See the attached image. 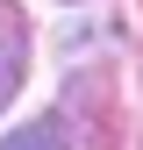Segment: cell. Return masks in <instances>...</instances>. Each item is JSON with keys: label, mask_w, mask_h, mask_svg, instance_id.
<instances>
[{"label": "cell", "mask_w": 143, "mask_h": 150, "mask_svg": "<svg viewBox=\"0 0 143 150\" xmlns=\"http://www.w3.org/2000/svg\"><path fill=\"white\" fill-rule=\"evenodd\" d=\"M57 122H64V129L86 122L79 150H115V107H107V79H100V71H79V79H72V100H64Z\"/></svg>", "instance_id": "cell-1"}, {"label": "cell", "mask_w": 143, "mask_h": 150, "mask_svg": "<svg viewBox=\"0 0 143 150\" xmlns=\"http://www.w3.org/2000/svg\"><path fill=\"white\" fill-rule=\"evenodd\" d=\"M22 71H29V22L14 0H0V107L22 93Z\"/></svg>", "instance_id": "cell-2"}, {"label": "cell", "mask_w": 143, "mask_h": 150, "mask_svg": "<svg viewBox=\"0 0 143 150\" xmlns=\"http://www.w3.org/2000/svg\"><path fill=\"white\" fill-rule=\"evenodd\" d=\"M0 150H72V129H64L57 115H43V122L14 129V136H0Z\"/></svg>", "instance_id": "cell-3"}]
</instances>
